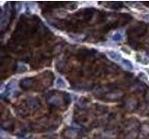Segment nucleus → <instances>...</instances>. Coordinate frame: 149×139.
Returning <instances> with one entry per match:
<instances>
[{"mask_svg": "<svg viewBox=\"0 0 149 139\" xmlns=\"http://www.w3.org/2000/svg\"><path fill=\"white\" fill-rule=\"evenodd\" d=\"M121 64L124 66V67L126 69H128V70H132V62H130V60H122L121 61Z\"/></svg>", "mask_w": 149, "mask_h": 139, "instance_id": "obj_2", "label": "nucleus"}, {"mask_svg": "<svg viewBox=\"0 0 149 139\" xmlns=\"http://www.w3.org/2000/svg\"><path fill=\"white\" fill-rule=\"evenodd\" d=\"M107 55L109 56V58H112V60H115V61H122V60L123 58L120 57V55H119L118 53H117V52H115V51H110V52H107Z\"/></svg>", "mask_w": 149, "mask_h": 139, "instance_id": "obj_1", "label": "nucleus"}, {"mask_svg": "<svg viewBox=\"0 0 149 139\" xmlns=\"http://www.w3.org/2000/svg\"><path fill=\"white\" fill-rule=\"evenodd\" d=\"M112 38H113V40H115V41H119V40H121L122 39V37H121V35L120 34H116L114 36H113V37H112Z\"/></svg>", "mask_w": 149, "mask_h": 139, "instance_id": "obj_3", "label": "nucleus"}]
</instances>
